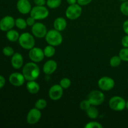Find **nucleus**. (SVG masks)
<instances>
[{
  "label": "nucleus",
  "instance_id": "c85d7f7f",
  "mask_svg": "<svg viewBox=\"0 0 128 128\" xmlns=\"http://www.w3.org/2000/svg\"><path fill=\"white\" fill-rule=\"evenodd\" d=\"M85 128H102V125L97 121H91L85 125Z\"/></svg>",
  "mask_w": 128,
  "mask_h": 128
},
{
  "label": "nucleus",
  "instance_id": "aec40b11",
  "mask_svg": "<svg viewBox=\"0 0 128 128\" xmlns=\"http://www.w3.org/2000/svg\"><path fill=\"white\" fill-rule=\"evenodd\" d=\"M20 36L19 32L12 29L8 31L7 33H6V38L11 42H15L16 41H18Z\"/></svg>",
  "mask_w": 128,
  "mask_h": 128
},
{
  "label": "nucleus",
  "instance_id": "20e7f679",
  "mask_svg": "<svg viewBox=\"0 0 128 128\" xmlns=\"http://www.w3.org/2000/svg\"><path fill=\"white\" fill-rule=\"evenodd\" d=\"M48 9L44 6H35L30 11V16L36 20H42L49 16Z\"/></svg>",
  "mask_w": 128,
  "mask_h": 128
},
{
  "label": "nucleus",
  "instance_id": "6e6552de",
  "mask_svg": "<svg viewBox=\"0 0 128 128\" xmlns=\"http://www.w3.org/2000/svg\"><path fill=\"white\" fill-rule=\"evenodd\" d=\"M31 32L32 35L37 38H45L47 34L46 26L42 22H35L34 24L31 28Z\"/></svg>",
  "mask_w": 128,
  "mask_h": 128
},
{
  "label": "nucleus",
  "instance_id": "6ab92c4d",
  "mask_svg": "<svg viewBox=\"0 0 128 128\" xmlns=\"http://www.w3.org/2000/svg\"><path fill=\"white\" fill-rule=\"evenodd\" d=\"M26 88L28 91L32 94H37L40 90V86L35 80L34 81H28L26 84Z\"/></svg>",
  "mask_w": 128,
  "mask_h": 128
},
{
  "label": "nucleus",
  "instance_id": "b1692460",
  "mask_svg": "<svg viewBox=\"0 0 128 128\" xmlns=\"http://www.w3.org/2000/svg\"><path fill=\"white\" fill-rule=\"evenodd\" d=\"M62 0H46V4L50 9H56L60 7Z\"/></svg>",
  "mask_w": 128,
  "mask_h": 128
},
{
  "label": "nucleus",
  "instance_id": "4be33fe9",
  "mask_svg": "<svg viewBox=\"0 0 128 128\" xmlns=\"http://www.w3.org/2000/svg\"><path fill=\"white\" fill-rule=\"evenodd\" d=\"M43 51L45 57L51 58L55 54L56 50H55L54 46L48 44L44 48V49L43 50Z\"/></svg>",
  "mask_w": 128,
  "mask_h": 128
},
{
  "label": "nucleus",
  "instance_id": "c9c22d12",
  "mask_svg": "<svg viewBox=\"0 0 128 128\" xmlns=\"http://www.w3.org/2000/svg\"><path fill=\"white\" fill-rule=\"evenodd\" d=\"M36 6H44L46 4V0H34Z\"/></svg>",
  "mask_w": 128,
  "mask_h": 128
},
{
  "label": "nucleus",
  "instance_id": "412c9836",
  "mask_svg": "<svg viewBox=\"0 0 128 128\" xmlns=\"http://www.w3.org/2000/svg\"><path fill=\"white\" fill-rule=\"evenodd\" d=\"M86 111L87 116L92 120H95L99 116V111L95 106L91 105Z\"/></svg>",
  "mask_w": 128,
  "mask_h": 128
},
{
  "label": "nucleus",
  "instance_id": "ea45409f",
  "mask_svg": "<svg viewBox=\"0 0 128 128\" xmlns=\"http://www.w3.org/2000/svg\"><path fill=\"white\" fill-rule=\"evenodd\" d=\"M126 108H127L128 110V101H126Z\"/></svg>",
  "mask_w": 128,
  "mask_h": 128
},
{
  "label": "nucleus",
  "instance_id": "ddd939ff",
  "mask_svg": "<svg viewBox=\"0 0 128 128\" xmlns=\"http://www.w3.org/2000/svg\"><path fill=\"white\" fill-rule=\"evenodd\" d=\"M15 26V20L11 16H6L0 20V30L8 31L13 28Z\"/></svg>",
  "mask_w": 128,
  "mask_h": 128
},
{
  "label": "nucleus",
  "instance_id": "9b49d317",
  "mask_svg": "<svg viewBox=\"0 0 128 128\" xmlns=\"http://www.w3.org/2000/svg\"><path fill=\"white\" fill-rule=\"evenodd\" d=\"M41 118V110L37 108H32L28 112L26 121L29 124L33 125L38 122Z\"/></svg>",
  "mask_w": 128,
  "mask_h": 128
},
{
  "label": "nucleus",
  "instance_id": "393cba45",
  "mask_svg": "<svg viewBox=\"0 0 128 128\" xmlns=\"http://www.w3.org/2000/svg\"><path fill=\"white\" fill-rule=\"evenodd\" d=\"M121 61H122V60L120 57V56H114L110 59V64L111 65V67L116 68L121 64Z\"/></svg>",
  "mask_w": 128,
  "mask_h": 128
},
{
  "label": "nucleus",
  "instance_id": "f3484780",
  "mask_svg": "<svg viewBox=\"0 0 128 128\" xmlns=\"http://www.w3.org/2000/svg\"><path fill=\"white\" fill-rule=\"evenodd\" d=\"M24 60L21 54L16 52L12 56L11 65L16 70H19L23 66Z\"/></svg>",
  "mask_w": 128,
  "mask_h": 128
},
{
  "label": "nucleus",
  "instance_id": "f03ea898",
  "mask_svg": "<svg viewBox=\"0 0 128 128\" xmlns=\"http://www.w3.org/2000/svg\"><path fill=\"white\" fill-rule=\"evenodd\" d=\"M45 39L48 44L53 46H58L62 42V36L60 31L55 30H51L47 32Z\"/></svg>",
  "mask_w": 128,
  "mask_h": 128
},
{
  "label": "nucleus",
  "instance_id": "4468645a",
  "mask_svg": "<svg viewBox=\"0 0 128 128\" xmlns=\"http://www.w3.org/2000/svg\"><path fill=\"white\" fill-rule=\"evenodd\" d=\"M25 80L26 79L22 73L21 74L18 72H12L9 77V81L10 83L13 86H17V87H20V86L23 85Z\"/></svg>",
  "mask_w": 128,
  "mask_h": 128
},
{
  "label": "nucleus",
  "instance_id": "e433bc0d",
  "mask_svg": "<svg viewBox=\"0 0 128 128\" xmlns=\"http://www.w3.org/2000/svg\"><path fill=\"white\" fill-rule=\"evenodd\" d=\"M122 29L126 34H128V20H126L122 24Z\"/></svg>",
  "mask_w": 128,
  "mask_h": 128
},
{
  "label": "nucleus",
  "instance_id": "f8f14e48",
  "mask_svg": "<svg viewBox=\"0 0 128 128\" xmlns=\"http://www.w3.org/2000/svg\"><path fill=\"white\" fill-rule=\"evenodd\" d=\"M63 90L64 89L60 86V84L53 85L49 90V97L53 101H58L60 100L63 94Z\"/></svg>",
  "mask_w": 128,
  "mask_h": 128
},
{
  "label": "nucleus",
  "instance_id": "72a5a7b5",
  "mask_svg": "<svg viewBox=\"0 0 128 128\" xmlns=\"http://www.w3.org/2000/svg\"><path fill=\"white\" fill-rule=\"evenodd\" d=\"M121 44L124 48H128V34H126L122 38Z\"/></svg>",
  "mask_w": 128,
  "mask_h": 128
},
{
  "label": "nucleus",
  "instance_id": "7c9ffc66",
  "mask_svg": "<svg viewBox=\"0 0 128 128\" xmlns=\"http://www.w3.org/2000/svg\"><path fill=\"white\" fill-rule=\"evenodd\" d=\"M2 52L6 56H11L14 54V51L11 46H6L2 50Z\"/></svg>",
  "mask_w": 128,
  "mask_h": 128
},
{
  "label": "nucleus",
  "instance_id": "c756f323",
  "mask_svg": "<svg viewBox=\"0 0 128 128\" xmlns=\"http://www.w3.org/2000/svg\"><path fill=\"white\" fill-rule=\"evenodd\" d=\"M120 11L122 14L128 16V1L122 2L120 6Z\"/></svg>",
  "mask_w": 128,
  "mask_h": 128
},
{
  "label": "nucleus",
  "instance_id": "473e14b6",
  "mask_svg": "<svg viewBox=\"0 0 128 128\" xmlns=\"http://www.w3.org/2000/svg\"><path fill=\"white\" fill-rule=\"evenodd\" d=\"M35 21H36V20H34V19L32 17H31V16L26 19V22H27L28 26H33V25L34 24L35 22H36Z\"/></svg>",
  "mask_w": 128,
  "mask_h": 128
},
{
  "label": "nucleus",
  "instance_id": "bb28decb",
  "mask_svg": "<svg viewBox=\"0 0 128 128\" xmlns=\"http://www.w3.org/2000/svg\"><path fill=\"white\" fill-rule=\"evenodd\" d=\"M119 56L122 61L128 62V48H124L121 49L119 53Z\"/></svg>",
  "mask_w": 128,
  "mask_h": 128
},
{
  "label": "nucleus",
  "instance_id": "2eb2a0df",
  "mask_svg": "<svg viewBox=\"0 0 128 128\" xmlns=\"http://www.w3.org/2000/svg\"><path fill=\"white\" fill-rule=\"evenodd\" d=\"M17 10L20 13L22 14H27L30 13L32 7L28 0H18L16 4Z\"/></svg>",
  "mask_w": 128,
  "mask_h": 128
},
{
  "label": "nucleus",
  "instance_id": "9d476101",
  "mask_svg": "<svg viewBox=\"0 0 128 128\" xmlns=\"http://www.w3.org/2000/svg\"><path fill=\"white\" fill-rule=\"evenodd\" d=\"M44 54L42 49L38 47H34L30 50L29 57L30 60L34 62H40L44 58Z\"/></svg>",
  "mask_w": 128,
  "mask_h": 128
},
{
  "label": "nucleus",
  "instance_id": "a878e982",
  "mask_svg": "<svg viewBox=\"0 0 128 128\" xmlns=\"http://www.w3.org/2000/svg\"><path fill=\"white\" fill-rule=\"evenodd\" d=\"M47 106V102L44 99H39L35 102V108L40 110H44Z\"/></svg>",
  "mask_w": 128,
  "mask_h": 128
},
{
  "label": "nucleus",
  "instance_id": "1a4fd4ad",
  "mask_svg": "<svg viewBox=\"0 0 128 128\" xmlns=\"http://www.w3.org/2000/svg\"><path fill=\"white\" fill-rule=\"evenodd\" d=\"M99 88L102 91H108L112 90L115 86L114 80L111 77L103 76L99 80L98 82Z\"/></svg>",
  "mask_w": 128,
  "mask_h": 128
},
{
  "label": "nucleus",
  "instance_id": "f257e3e1",
  "mask_svg": "<svg viewBox=\"0 0 128 128\" xmlns=\"http://www.w3.org/2000/svg\"><path fill=\"white\" fill-rule=\"evenodd\" d=\"M22 73L27 81H34L39 77L40 69L34 62H29L25 64L22 68Z\"/></svg>",
  "mask_w": 128,
  "mask_h": 128
},
{
  "label": "nucleus",
  "instance_id": "2f4dec72",
  "mask_svg": "<svg viewBox=\"0 0 128 128\" xmlns=\"http://www.w3.org/2000/svg\"><path fill=\"white\" fill-rule=\"evenodd\" d=\"M91 106V104L90 103V101L88 100H83L80 103V108L83 111H86L90 106Z\"/></svg>",
  "mask_w": 128,
  "mask_h": 128
},
{
  "label": "nucleus",
  "instance_id": "4c0bfd02",
  "mask_svg": "<svg viewBox=\"0 0 128 128\" xmlns=\"http://www.w3.org/2000/svg\"><path fill=\"white\" fill-rule=\"evenodd\" d=\"M5 83H6V80H5L4 77L0 75V90L4 86Z\"/></svg>",
  "mask_w": 128,
  "mask_h": 128
},
{
  "label": "nucleus",
  "instance_id": "a211bd4d",
  "mask_svg": "<svg viewBox=\"0 0 128 128\" xmlns=\"http://www.w3.org/2000/svg\"><path fill=\"white\" fill-rule=\"evenodd\" d=\"M54 28L59 31H62L66 28L67 26V21L64 18L58 17L55 19L53 22Z\"/></svg>",
  "mask_w": 128,
  "mask_h": 128
},
{
  "label": "nucleus",
  "instance_id": "7ed1b4c3",
  "mask_svg": "<svg viewBox=\"0 0 128 128\" xmlns=\"http://www.w3.org/2000/svg\"><path fill=\"white\" fill-rule=\"evenodd\" d=\"M20 46L24 50H30L34 47L35 40L34 36L29 32H24L20 36L18 40Z\"/></svg>",
  "mask_w": 128,
  "mask_h": 128
},
{
  "label": "nucleus",
  "instance_id": "58836bf2",
  "mask_svg": "<svg viewBox=\"0 0 128 128\" xmlns=\"http://www.w3.org/2000/svg\"><path fill=\"white\" fill-rule=\"evenodd\" d=\"M78 0H66L68 3L69 4V5L71 4H76Z\"/></svg>",
  "mask_w": 128,
  "mask_h": 128
},
{
  "label": "nucleus",
  "instance_id": "dca6fc26",
  "mask_svg": "<svg viewBox=\"0 0 128 128\" xmlns=\"http://www.w3.org/2000/svg\"><path fill=\"white\" fill-rule=\"evenodd\" d=\"M58 64L56 61L52 60H48L43 65L42 71L46 74L50 75L54 72L57 70Z\"/></svg>",
  "mask_w": 128,
  "mask_h": 128
},
{
  "label": "nucleus",
  "instance_id": "f704fd0d",
  "mask_svg": "<svg viewBox=\"0 0 128 128\" xmlns=\"http://www.w3.org/2000/svg\"><path fill=\"white\" fill-rule=\"evenodd\" d=\"M92 0H78L77 3L79 4L80 6H86L91 3Z\"/></svg>",
  "mask_w": 128,
  "mask_h": 128
},
{
  "label": "nucleus",
  "instance_id": "5701e85b",
  "mask_svg": "<svg viewBox=\"0 0 128 128\" xmlns=\"http://www.w3.org/2000/svg\"><path fill=\"white\" fill-rule=\"evenodd\" d=\"M15 26L20 30H24L28 26L26 20L22 18H18L15 20Z\"/></svg>",
  "mask_w": 128,
  "mask_h": 128
},
{
  "label": "nucleus",
  "instance_id": "cd10ccee",
  "mask_svg": "<svg viewBox=\"0 0 128 128\" xmlns=\"http://www.w3.org/2000/svg\"><path fill=\"white\" fill-rule=\"evenodd\" d=\"M60 84L64 90H66L68 88L71 84V81L68 78H63L61 80L60 82Z\"/></svg>",
  "mask_w": 128,
  "mask_h": 128
},
{
  "label": "nucleus",
  "instance_id": "423d86ee",
  "mask_svg": "<svg viewBox=\"0 0 128 128\" xmlns=\"http://www.w3.org/2000/svg\"><path fill=\"white\" fill-rule=\"evenodd\" d=\"M82 8L79 4H71L67 8L66 10V16L71 20H77L82 14Z\"/></svg>",
  "mask_w": 128,
  "mask_h": 128
},
{
  "label": "nucleus",
  "instance_id": "39448f33",
  "mask_svg": "<svg viewBox=\"0 0 128 128\" xmlns=\"http://www.w3.org/2000/svg\"><path fill=\"white\" fill-rule=\"evenodd\" d=\"M126 101L119 96H112L109 101V106L111 110L116 111H123L126 108Z\"/></svg>",
  "mask_w": 128,
  "mask_h": 128
},
{
  "label": "nucleus",
  "instance_id": "0eeeda50",
  "mask_svg": "<svg viewBox=\"0 0 128 128\" xmlns=\"http://www.w3.org/2000/svg\"><path fill=\"white\" fill-rule=\"evenodd\" d=\"M105 96L104 93L98 90H94L90 92L88 96V100L92 106H100L104 101Z\"/></svg>",
  "mask_w": 128,
  "mask_h": 128
},
{
  "label": "nucleus",
  "instance_id": "a19ab883",
  "mask_svg": "<svg viewBox=\"0 0 128 128\" xmlns=\"http://www.w3.org/2000/svg\"><path fill=\"white\" fill-rule=\"evenodd\" d=\"M120 1H122V2H124V1H128V0H120Z\"/></svg>",
  "mask_w": 128,
  "mask_h": 128
},
{
  "label": "nucleus",
  "instance_id": "79ce46f5",
  "mask_svg": "<svg viewBox=\"0 0 128 128\" xmlns=\"http://www.w3.org/2000/svg\"></svg>",
  "mask_w": 128,
  "mask_h": 128
}]
</instances>
